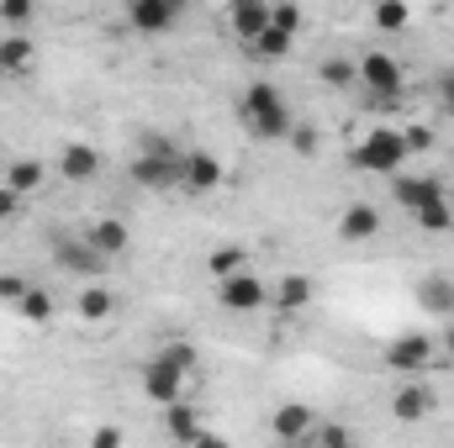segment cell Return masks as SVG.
I'll return each instance as SVG.
<instances>
[{"label": "cell", "mask_w": 454, "mask_h": 448, "mask_svg": "<svg viewBox=\"0 0 454 448\" xmlns=\"http://www.w3.org/2000/svg\"><path fill=\"white\" fill-rule=\"evenodd\" d=\"M264 301H270V285H264L259 274H248V269L217 285V306H223V312H238V317H243V312H259Z\"/></svg>", "instance_id": "obj_8"}, {"label": "cell", "mask_w": 454, "mask_h": 448, "mask_svg": "<svg viewBox=\"0 0 454 448\" xmlns=\"http://www.w3.org/2000/svg\"><path fill=\"white\" fill-rule=\"evenodd\" d=\"M127 21L137 32H169L180 21V0H127Z\"/></svg>", "instance_id": "obj_12"}, {"label": "cell", "mask_w": 454, "mask_h": 448, "mask_svg": "<svg viewBox=\"0 0 454 448\" xmlns=\"http://www.w3.org/2000/svg\"><path fill=\"white\" fill-rule=\"evenodd\" d=\"M243 121L259 132V137H291V106H286V96L270 85V80H254L248 90H243Z\"/></svg>", "instance_id": "obj_2"}, {"label": "cell", "mask_w": 454, "mask_h": 448, "mask_svg": "<svg viewBox=\"0 0 454 448\" xmlns=\"http://www.w3.org/2000/svg\"><path fill=\"white\" fill-rule=\"evenodd\" d=\"M143 396H148L153 406H175V401H185V375L169 369L164 359H148V364H143Z\"/></svg>", "instance_id": "obj_10"}, {"label": "cell", "mask_w": 454, "mask_h": 448, "mask_svg": "<svg viewBox=\"0 0 454 448\" xmlns=\"http://www.w3.org/2000/svg\"><path fill=\"white\" fill-rule=\"evenodd\" d=\"M434 406H439V396H434L423 380H402V385H396V396H391V417H396V422H407V428H412V422H423Z\"/></svg>", "instance_id": "obj_11"}, {"label": "cell", "mask_w": 454, "mask_h": 448, "mask_svg": "<svg viewBox=\"0 0 454 448\" xmlns=\"http://www.w3.org/2000/svg\"><path fill=\"white\" fill-rule=\"evenodd\" d=\"M391 201H396L407 217H418L423 206L444 201V185H439V174H396V180H391Z\"/></svg>", "instance_id": "obj_7"}, {"label": "cell", "mask_w": 454, "mask_h": 448, "mask_svg": "<svg viewBox=\"0 0 454 448\" xmlns=\"http://www.w3.org/2000/svg\"><path fill=\"white\" fill-rule=\"evenodd\" d=\"M407 21H412V11H407L402 0H380V5H375V27H380V32H402Z\"/></svg>", "instance_id": "obj_28"}, {"label": "cell", "mask_w": 454, "mask_h": 448, "mask_svg": "<svg viewBox=\"0 0 454 448\" xmlns=\"http://www.w3.org/2000/svg\"><path fill=\"white\" fill-rule=\"evenodd\" d=\"M270 433L280 438V444H307V438H317V412L307 406V401H286V406H275L270 412Z\"/></svg>", "instance_id": "obj_6"}, {"label": "cell", "mask_w": 454, "mask_h": 448, "mask_svg": "<svg viewBox=\"0 0 454 448\" xmlns=\"http://www.w3.org/2000/svg\"><path fill=\"white\" fill-rule=\"evenodd\" d=\"M59 174H64V180H74V185H85V180H96V174H101V153H96L90 143H69V148L59 153Z\"/></svg>", "instance_id": "obj_14"}, {"label": "cell", "mask_w": 454, "mask_h": 448, "mask_svg": "<svg viewBox=\"0 0 454 448\" xmlns=\"http://www.w3.org/2000/svg\"><path fill=\"white\" fill-rule=\"evenodd\" d=\"M21 296H27V280H21V274H0V301L21 306Z\"/></svg>", "instance_id": "obj_37"}, {"label": "cell", "mask_w": 454, "mask_h": 448, "mask_svg": "<svg viewBox=\"0 0 454 448\" xmlns=\"http://www.w3.org/2000/svg\"><path fill=\"white\" fill-rule=\"evenodd\" d=\"M407 137H402V127H370L359 143H354V169H364V174H402L407 169Z\"/></svg>", "instance_id": "obj_1"}, {"label": "cell", "mask_w": 454, "mask_h": 448, "mask_svg": "<svg viewBox=\"0 0 454 448\" xmlns=\"http://www.w3.org/2000/svg\"><path fill=\"white\" fill-rule=\"evenodd\" d=\"M291 148H296L301 158H312V153H317V127H291Z\"/></svg>", "instance_id": "obj_36"}, {"label": "cell", "mask_w": 454, "mask_h": 448, "mask_svg": "<svg viewBox=\"0 0 454 448\" xmlns=\"http://www.w3.org/2000/svg\"><path fill=\"white\" fill-rule=\"evenodd\" d=\"M243 264H248V248H243V243H223V248H212V259H207V269H212L217 280L243 274Z\"/></svg>", "instance_id": "obj_22"}, {"label": "cell", "mask_w": 454, "mask_h": 448, "mask_svg": "<svg viewBox=\"0 0 454 448\" xmlns=\"http://www.w3.org/2000/svg\"><path fill=\"white\" fill-rule=\"evenodd\" d=\"M317 444L323 448H354V433L339 428V422H317Z\"/></svg>", "instance_id": "obj_32"}, {"label": "cell", "mask_w": 454, "mask_h": 448, "mask_svg": "<svg viewBox=\"0 0 454 448\" xmlns=\"http://www.w3.org/2000/svg\"><path fill=\"white\" fill-rule=\"evenodd\" d=\"M444 348H450V353H454V317H450V337H444Z\"/></svg>", "instance_id": "obj_41"}, {"label": "cell", "mask_w": 454, "mask_h": 448, "mask_svg": "<svg viewBox=\"0 0 454 448\" xmlns=\"http://www.w3.org/2000/svg\"><path fill=\"white\" fill-rule=\"evenodd\" d=\"M354 69H359V85H364L370 96H380V101H396V96H402V80H407V74H402V64H396L391 53L375 48V53H364Z\"/></svg>", "instance_id": "obj_4"}, {"label": "cell", "mask_w": 454, "mask_h": 448, "mask_svg": "<svg viewBox=\"0 0 454 448\" xmlns=\"http://www.w3.org/2000/svg\"><path fill=\"white\" fill-rule=\"evenodd\" d=\"M418 306L434 317H454V280H444V274L418 280Z\"/></svg>", "instance_id": "obj_18"}, {"label": "cell", "mask_w": 454, "mask_h": 448, "mask_svg": "<svg viewBox=\"0 0 454 448\" xmlns=\"http://www.w3.org/2000/svg\"><path fill=\"white\" fill-rule=\"evenodd\" d=\"M434 101H439L444 116H454V69H444V74L434 80Z\"/></svg>", "instance_id": "obj_34"}, {"label": "cell", "mask_w": 454, "mask_h": 448, "mask_svg": "<svg viewBox=\"0 0 454 448\" xmlns=\"http://www.w3.org/2000/svg\"><path fill=\"white\" fill-rule=\"evenodd\" d=\"M412 222L423 227V232H450V227H454L450 196H444V201H434V206H423V212H418V217H412Z\"/></svg>", "instance_id": "obj_27"}, {"label": "cell", "mask_w": 454, "mask_h": 448, "mask_svg": "<svg viewBox=\"0 0 454 448\" xmlns=\"http://www.w3.org/2000/svg\"><path fill=\"white\" fill-rule=\"evenodd\" d=\"M227 27L254 48L259 37H264V27H270V0H232V11H227Z\"/></svg>", "instance_id": "obj_13"}, {"label": "cell", "mask_w": 454, "mask_h": 448, "mask_svg": "<svg viewBox=\"0 0 454 448\" xmlns=\"http://www.w3.org/2000/svg\"><path fill=\"white\" fill-rule=\"evenodd\" d=\"M323 85H328V90H348V85H359V69H354L348 58H328V64H323Z\"/></svg>", "instance_id": "obj_29"}, {"label": "cell", "mask_w": 454, "mask_h": 448, "mask_svg": "<svg viewBox=\"0 0 454 448\" xmlns=\"http://www.w3.org/2000/svg\"><path fill=\"white\" fill-rule=\"evenodd\" d=\"M375 232H380V212H375L370 201H354V206L339 217V237L343 243H370Z\"/></svg>", "instance_id": "obj_16"}, {"label": "cell", "mask_w": 454, "mask_h": 448, "mask_svg": "<svg viewBox=\"0 0 454 448\" xmlns=\"http://www.w3.org/2000/svg\"><path fill=\"white\" fill-rule=\"evenodd\" d=\"M53 259H59L64 269H74V274H101V264H106V259H101V253H96L90 243H74V237H64Z\"/></svg>", "instance_id": "obj_19"}, {"label": "cell", "mask_w": 454, "mask_h": 448, "mask_svg": "<svg viewBox=\"0 0 454 448\" xmlns=\"http://www.w3.org/2000/svg\"><path fill=\"white\" fill-rule=\"evenodd\" d=\"M164 433H169L180 448H191L207 428H201V412H196L191 401H175V406H164Z\"/></svg>", "instance_id": "obj_15"}, {"label": "cell", "mask_w": 454, "mask_h": 448, "mask_svg": "<svg viewBox=\"0 0 454 448\" xmlns=\"http://www.w3.org/2000/svg\"><path fill=\"white\" fill-rule=\"evenodd\" d=\"M227 180V169H223V158L217 153H207V148H191V153H180V185L185 190H217Z\"/></svg>", "instance_id": "obj_9"}, {"label": "cell", "mask_w": 454, "mask_h": 448, "mask_svg": "<svg viewBox=\"0 0 454 448\" xmlns=\"http://www.w3.org/2000/svg\"><path fill=\"white\" fill-rule=\"evenodd\" d=\"M85 243L101 253V259H116V253H127V243H132V232H127V222L121 217H101V222L85 232Z\"/></svg>", "instance_id": "obj_17"}, {"label": "cell", "mask_w": 454, "mask_h": 448, "mask_svg": "<svg viewBox=\"0 0 454 448\" xmlns=\"http://www.w3.org/2000/svg\"><path fill=\"white\" fill-rule=\"evenodd\" d=\"M90 448H121V428H112V422H101V428L90 433Z\"/></svg>", "instance_id": "obj_38"}, {"label": "cell", "mask_w": 454, "mask_h": 448, "mask_svg": "<svg viewBox=\"0 0 454 448\" xmlns=\"http://www.w3.org/2000/svg\"><path fill=\"white\" fill-rule=\"evenodd\" d=\"M112 290H106V285H85V290H80V317H85V322H106V317H112Z\"/></svg>", "instance_id": "obj_24"}, {"label": "cell", "mask_w": 454, "mask_h": 448, "mask_svg": "<svg viewBox=\"0 0 454 448\" xmlns=\"http://www.w3.org/2000/svg\"><path fill=\"white\" fill-rule=\"evenodd\" d=\"M270 27H280L286 37H296V32H301V5H291V0L270 5Z\"/></svg>", "instance_id": "obj_31"}, {"label": "cell", "mask_w": 454, "mask_h": 448, "mask_svg": "<svg viewBox=\"0 0 454 448\" xmlns=\"http://www.w3.org/2000/svg\"><path fill=\"white\" fill-rule=\"evenodd\" d=\"M0 21H5V27H27V21H32V0H5V5H0Z\"/></svg>", "instance_id": "obj_35"}, {"label": "cell", "mask_w": 454, "mask_h": 448, "mask_svg": "<svg viewBox=\"0 0 454 448\" xmlns=\"http://www.w3.org/2000/svg\"><path fill=\"white\" fill-rule=\"evenodd\" d=\"M291 42H296V37H286L280 27H264V37L254 42V53H259V58H286V53H291Z\"/></svg>", "instance_id": "obj_30"}, {"label": "cell", "mask_w": 454, "mask_h": 448, "mask_svg": "<svg viewBox=\"0 0 454 448\" xmlns=\"http://www.w3.org/2000/svg\"><path fill=\"white\" fill-rule=\"evenodd\" d=\"M27 64H32V42H27L21 32L5 37V42H0V69H5V74H21Z\"/></svg>", "instance_id": "obj_26"}, {"label": "cell", "mask_w": 454, "mask_h": 448, "mask_svg": "<svg viewBox=\"0 0 454 448\" xmlns=\"http://www.w3.org/2000/svg\"><path fill=\"white\" fill-rule=\"evenodd\" d=\"M16 212H21V196H11V190L0 185V222H11Z\"/></svg>", "instance_id": "obj_39"}, {"label": "cell", "mask_w": 454, "mask_h": 448, "mask_svg": "<svg viewBox=\"0 0 454 448\" xmlns=\"http://www.w3.org/2000/svg\"><path fill=\"white\" fill-rule=\"evenodd\" d=\"M132 180L148 185V190H169V185H180V153H169V143L148 137L143 153L132 158Z\"/></svg>", "instance_id": "obj_3"}, {"label": "cell", "mask_w": 454, "mask_h": 448, "mask_svg": "<svg viewBox=\"0 0 454 448\" xmlns=\"http://www.w3.org/2000/svg\"><path fill=\"white\" fill-rule=\"evenodd\" d=\"M153 359H164L169 369H180V375L191 380V369H196V343H185V337H169V343H164Z\"/></svg>", "instance_id": "obj_25"}, {"label": "cell", "mask_w": 454, "mask_h": 448, "mask_svg": "<svg viewBox=\"0 0 454 448\" xmlns=\"http://www.w3.org/2000/svg\"><path fill=\"white\" fill-rule=\"evenodd\" d=\"M312 296H317V285H312V274H286V280L275 285V296H270V301H275L280 312H301V306H307Z\"/></svg>", "instance_id": "obj_20"}, {"label": "cell", "mask_w": 454, "mask_h": 448, "mask_svg": "<svg viewBox=\"0 0 454 448\" xmlns=\"http://www.w3.org/2000/svg\"><path fill=\"white\" fill-rule=\"evenodd\" d=\"M191 448H232V444H227V438H217V433H201Z\"/></svg>", "instance_id": "obj_40"}, {"label": "cell", "mask_w": 454, "mask_h": 448, "mask_svg": "<svg viewBox=\"0 0 454 448\" xmlns=\"http://www.w3.org/2000/svg\"><path fill=\"white\" fill-rule=\"evenodd\" d=\"M402 137H407V153H428L434 148V127H423V121L402 127Z\"/></svg>", "instance_id": "obj_33"}, {"label": "cell", "mask_w": 454, "mask_h": 448, "mask_svg": "<svg viewBox=\"0 0 454 448\" xmlns=\"http://www.w3.org/2000/svg\"><path fill=\"white\" fill-rule=\"evenodd\" d=\"M16 312H21L27 322H37V328H43V322H53L59 301H53V296H48L43 285H27V296H21V306H16Z\"/></svg>", "instance_id": "obj_23"}, {"label": "cell", "mask_w": 454, "mask_h": 448, "mask_svg": "<svg viewBox=\"0 0 454 448\" xmlns=\"http://www.w3.org/2000/svg\"><path fill=\"white\" fill-rule=\"evenodd\" d=\"M434 337L428 333H402V337H391L386 343V364L396 369V375H423L428 364H434Z\"/></svg>", "instance_id": "obj_5"}, {"label": "cell", "mask_w": 454, "mask_h": 448, "mask_svg": "<svg viewBox=\"0 0 454 448\" xmlns=\"http://www.w3.org/2000/svg\"><path fill=\"white\" fill-rule=\"evenodd\" d=\"M43 180H48V169H43L37 158H16V164L5 169V190H11V196H32Z\"/></svg>", "instance_id": "obj_21"}]
</instances>
